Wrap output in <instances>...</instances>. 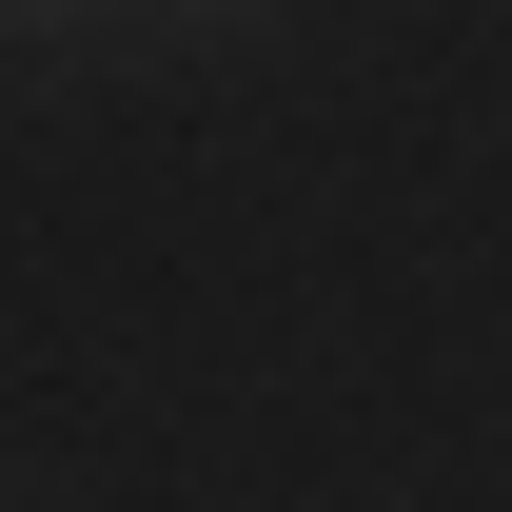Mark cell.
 I'll use <instances>...</instances> for the list:
<instances>
[{
    "mask_svg": "<svg viewBox=\"0 0 512 512\" xmlns=\"http://www.w3.org/2000/svg\"><path fill=\"white\" fill-rule=\"evenodd\" d=\"M40 20H79V0H0V40H40Z\"/></svg>",
    "mask_w": 512,
    "mask_h": 512,
    "instance_id": "6da1fadb",
    "label": "cell"
},
{
    "mask_svg": "<svg viewBox=\"0 0 512 512\" xmlns=\"http://www.w3.org/2000/svg\"><path fill=\"white\" fill-rule=\"evenodd\" d=\"M197 20H217V0H197Z\"/></svg>",
    "mask_w": 512,
    "mask_h": 512,
    "instance_id": "7a4b0ae2",
    "label": "cell"
}]
</instances>
